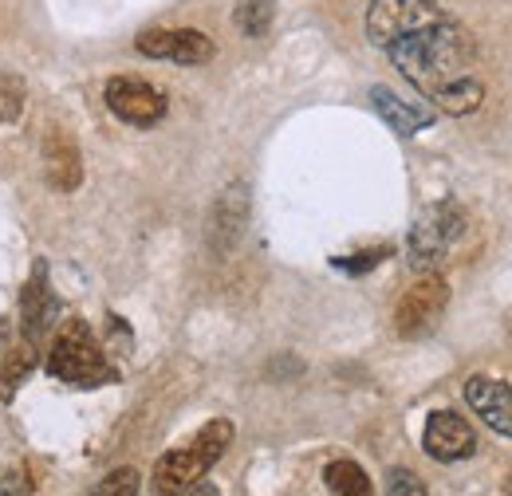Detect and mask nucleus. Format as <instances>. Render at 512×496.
Returning <instances> with one entry per match:
<instances>
[{"label": "nucleus", "instance_id": "23", "mask_svg": "<svg viewBox=\"0 0 512 496\" xmlns=\"http://www.w3.org/2000/svg\"><path fill=\"white\" fill-rule=\"evenodd\" d=\"M505 496H512V477H509V485H505Z\"/></svg>", "mask_w": 512, "mask_h": 496}, {"label": "nucleus", "instance_id": "16", "mask_svg": "<svg viewBox=\"0 0 512 496\" xmlns=\"http://www.w3.org/2000/svg\"><path fill=\"white\" fill-rule=\"evenodd\" d=\"M24 103H28V87L20 75H0V126H12L24 119Z\"/></svg>", "mask_w": 512, "mask_h": 496}, {"label": "nucleus", "instance_id": "10", "mask_svg": "<svg viewBox=\"0 0 512 496\" xmlns=\"http://www.w3.org/2000/svg\"><path fill=\"white\" fill-rule=\"evenodd\" d=\"M465 402L489 430L512 437V386L489 378V374H469L465 378Z\"/></svg>", "mask_w": 512, "mask_h": 496}, {"label": "nucleus", "instance_id": "20", "mask_svg": "<svg viewBox=\"0 0 512 496\" xmlns=\"http://www.w3.org/2000/svg\"><path fill=\"white\" fill-rule=\"evenodd\" d=\"M386 496H430L422 477L410 473V469H390L386 473Z\"/></svg>", "mask_w": 512, "mask_h": 496}, {"label": "nucleus", "instance_id": "8", "mask_svg": "<svg viewBox=\"0 0 512 496\" xmlns=\"http://www.w3.org/2000/svg\"><path fill=\"white\" fill-rule=\"evenodd\" d=\"M422 449H426L434 461L453 465V461H465V457L477 453V434H473V426H469L461 414H453V410H434V414L426 418V430H422Z\"/></svg>", "mask_w": 512, "mask_h": 496}, {"label": "nucleus", "instance_id": "5", "mask_svg": "<svg viewBox=\"0 0 512 496\" xmlns=\"http://www.w3.org/2000/svg\"><path fill=\"white\" fill-rule=\"evenodd\" d=\"M449 308V284L438 272H426L394 308V331L402 339H426Z\"/></svg>", "mask_w": 512, "mask_h": 496}, {"label": "nucleus", "instance_id": "2", "mask_svg": "<svg viewBox=\"0 0 512 496\" xmlns=\"http://www.w3.org/2000/svg\"><path fill=\"white\" fill-rule=\"evenodd\" d=\"M44 367L52 378H60L64 386H75V390H95V386H107L119 378V367L111 363L107 347L95 339V331L83 319L60 323V331L48 343Z\"/></svg>", "mask_w": 512, "mask_h": 496}, {"label": "nucleus", "instance_id": "12", "mask_svg": "<svg viewBox=\"0 0 512 496\" xmlns=\"http://www.w3.org/2000/svg\"><path fill=\"white\" fill-rule=\"evenodd\" d=\"M245 221H249V189L237 182V186L225 189L217 197V205H213V245L221 248V252H229L241 241Z\"/></svg>", "mask_w": 512, "mask_h": 496}, {"label": "nucleus", "instance_id": "17", "mask_svg": "<svg viewBox=\"0 0 512 496\" xmlns=\"http://www.w3.org/2000/svg\"><path fill=\"white\" fill-rule=\"evenodd\" d=\"M272 16H276V4H272V0H245V4L237 8V28H241L245 36L260 40V36L272 28Z\"/></svg>", "mask_w": 512, "mask_h": 496}, {"label": "nucleus", "instance_id": "6", "mask_svg": "<svg viewBox=\"0 0 512 496\" xmlns=\"http://www.w3.org/2000/svg\"><path fill=\"white\" fill-rule=\"evenodd\" d=\"M103 103H107V111H111L115 119H123L127 126H142V130L162 123L166 111H170L166 95H162L154 83L134 79V75H115V79H107Z\"/></svg>", "mask_w": 512, "mask_h": 496}, {"label": "nucleus", "instance_id": "22", "mask_svg": "<svg viewBox=\"0 0 512 496\" xmlns=\"http://www.w3.org/2000/svg\"><path fill=\"white\" fill-rule=\"evenodd\" d=\"M186 496H221V493H217V485H209V481H197V485H193Z\"/></svg>", "mask_w": 512, "mask_h": 496}, {"label": "nucleus", "instance_id": "19", "mask_svg": "<svg viewBox=\"0 0 512 496\" xmlns=\"http://www.w3.org/2000/svg\"><path fill=\"white\" fill-rule=\"evenodd\" d=\"M386 256H390V245L363 248V252H355V256H335V268H343V272H351V276H363V272L379 268Z\"/></svg>", "mask_w": 512, "mask_h": 496}, {"label": "nucleus", "instance_id": "13", "mask_svg": "<svg viewBox=\"0 0 512 496\" xmlns=\"http://www.w3.org/2000/svg\"><path fill=\"white\" fill-rule=\"evenodd\" d=\"M371 103H375L379 119H383L394 134H402V138H410V134H418V130H426V126L434 123V115H430V111H422V107H414V103L398 99L390 87H375V91H371Z\"/></svg>", "mask_w": 512, "mask_h": 496}, {"label": "nucleus", "instance_id": "21", "mask_svg": "<svg viewBox=\"0 0 512 496\" xmlns=\"http://www.w3.org/2000/svg\"><path fill=\"white\" fill-rule=\"evenodd\" d=\"M0 496H32V481L20 469H0Z\"/></svg>", "mask_w": 512, "mask_h": 496}, {"label": "nucleus", "instance_id": "11", "mask_svg": "<svg viewBox=\"0 0 512 496\" xmlns=\"http://www.w3.org/2000/svg\"><path fill=\"white\" fill-rule=\"evenodd\" d=\"M44 170H48V182L71 193L83 182V154H79V142L67 134L64 126H52L48 138H44Z\"/></svg>", "mask_w": 512, "mask_h": 496}, {"label": "nucleus", "instance_id": "9", "mask_svg": "<svg viewBox=\"0 0 512 496\" xmlns=\"http://www.w3.org/2000/svg\"><path fill=\"white\" fill-rule=\"evenodd\" d=\"M52 315H56V296H52V284H48V268L36 264L28 284H24V296H20V335H24L28 347H36V351L44 347Z\"/></svg>", "mask_w": 512, "mask_h": 496}, {"label": "nucleus", "instance_id": "4", "mask_svg": "<svg viewBox=\"0 0 512 496\" xmlns=\"http://www.w3.org/2000/svg\"><path fill=\"white\" fill-rule=\"evenodd\" d=\"M465 233V209L457 201H438L430 209L418 213V221L410 225V264L418 272H438V264H446V256Z\"/></svg>", "mask_w": 512, "mask_h": 496}, {"label": "nucleus", "instance_id": "14", "mask_svg": "<svg viewBox=\"0 0 512 496\" xmlns=\"http://www.w3.org/2000/svg\"><path fill=\"white\" fill-rule=\"evenodd\" d=\"M323 485H327L331 496H375L367 469H363L359 461H347V457H343V461H331V465L323 469Z\"/></svg>", "mask_w": 512, "mask_h": 496}, {"label": "nucleus", "instance_id": "3", "mask_svg": "<svg viewBox=\"0 0 512 496\" xmlns=\"http://www.w3.org/2000/svg\"><path fill=\"white\" fill-rule=\"evenodd\" d=\"M229 445H233V422L229 418L205 422L186 445L158 457L154 477H150L154 496H186L197 481H205V473L225 457Z\"/></svg>", "mask_w": 512, "mask_h": 496}, {"label": "nucleus", "instance_id": "7", "mask_svg": "<svg viewBox=\"0 0 512 496\" xmlns=\"http://www.w3.org/2000/svg\"><path fill=\"white\" fill-rule=\"evenodd\" d=\"M134 48L146 56V60H170L182 63V67H193V63H209L213 60V40L197 28H146Z\"/></svg>", "mask_w": 512, "mask_h": 496}, {"label": "nucleus", "instance_id": "15", "mask_svg": "<svg viewBox=\"0 0 512 496\" xmlns=\"http://www.w3.org/2000/svg\"><path fill=\"white\" fill-rule=\"evenodd\" d=\"M36 347H28V343H20L12 355H8V363H4V371H0V402H8L12 394H16V386L24 382V374L32 371V363H36Z\"/></svg>", "mask_w": 512, "mask_h": 496}, {"label": "nucleus", "instance_id": "18", "mask_svg": "<svg viewBox=\"0 0 512 496\" xmlns=\"http://www.w3.org/2000/svg\"><path fill=\"white\" fill-rule=\"evenodd\" d=\"M83 496H138V469H115Z\"/></svg>", "mask_w": 512, "mask_h": 496}, {"label": "nucleus", "instance_id": "1", "mask_svg": "<svg viewBox=\"0 0 512 496\" xmlns=\"http://www.w3.org/2000/svg\"><path fill=\"white\" fill-rule=\"evenodd\" d=\"M367 36L442 115L461 119L481 107L485 83L473 75V44L434 0H371Z\"/></svg>", "mask_w": 512, "mask_h": 496}]
</instances>
